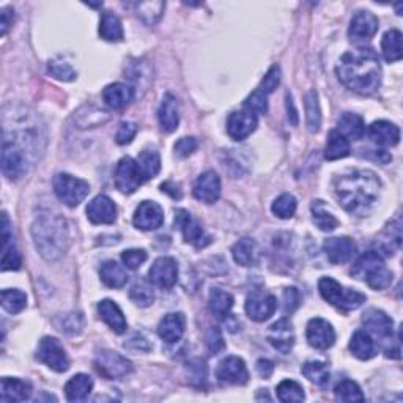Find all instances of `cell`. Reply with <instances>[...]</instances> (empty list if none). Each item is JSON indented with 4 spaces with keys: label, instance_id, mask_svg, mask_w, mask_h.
Masks as SVG:
<instances>
[{
    "label": "cell",
    "instance_id": "cell-1",
    "mask_svg": "<svg viewBox=\"0 0 403 403\" xmlns=\"http://www.w3.org/2000/svg\"><path fill=\"white\" fill-rule=\"evenodd\" d=\"M334 194L350 215L367 216L380 200L381 180L372 170H348L334 180Z\"/></svg>",
    "mask_w": 403,
    "mask_h": 403
},
{
    "label": "cell",
    "instance_id": "cell-2",
    "mask_svg": "<svg viewBox=\"0 0 403 403\" xmlns=\"http://www.w3.org/2000/svg\"><path fill=\"white\" fill-rule=\"evenodd\" d=\"M336 74L342 84L359 95H372L381 85V64L371 47H358L340 57Z\"/></svg>",
    "mask_w": 403,
    "mask_h": 403
},
{
    "label": "cell",
    "instance_id": "cell-3",
    "mask_svg": "<svg viewBox=\"0 0 403 403\" xmlns=\"http://www.w3.org/2000/svg\"><path fill=\"white\" fill-rule=\"evenodd\" d=\"M32 236L40 255L47 262H56L65 255L70 243L68 224L57 213H41L32 225Z\"/></svg>",
    "mask_w": 403,
    "mask_h": 403
},
{
    "label": "cell",
    "instance_id": "cell-4",
    "mask_svg": "<svg viewBox=\"0 0 403 403\" xmlns=\"http://www.w3.org/2000/svg\"><path fill=\"white\" fill-rule=\"evenodd\" d=\"M353 277L366 282L373 290H385L391 287L394 275L385 265V258L377 251H368L361 255L351 268Z\"/></svg>",
    "mask_w": 403,
    "mask_h": 403
},
{
    "label": "cell",
    "instance_id": "cell-5",
    "mask_svg": "<svg viewBox=\"0 0 403 403\" xmlns=\"http://www.w3.org/2000/svg\"><path fill=\"white\" fill-rule=\"evenodd\" d=\"M318 291L326 303L342 311H354L366 303L367 296L356 290H347L331 277H323L318 282Z\"/></svg>",
    "mask_w": 403,
    "mask_h": 403
},
{
    "label": "cell",
    "instance_id": "cell-6",
    "mask_svg": "<svg viewBox=\"0 0 403 403\" xmlns=\"http://www.w3.org/2000/svg\"><path fill=\"white\" fill-rule=\"evenodd\" d=\"M54 193L68 207H78L90 193V184L70 174H59L54 179Z\"/></svg>",
    "mask_w": 403,
    "mask_h": 403
},
{
    "label": "cell",
    "instance_id": "cell-7",
    "mask_svg": "<svg viewBox=\"0 0 403 403\" xmlns=\"http://www.w3.org/2000/svg\"><path fill=\"white\" fill-rule=\"evenodd\" d=\"M30 156L15 143L2 140V172L8 180H19L27 174Z\"/></svg>",
    "mask_w": 403,
    "mask_h": 403
},
{
    "label": "cell",
    "instance_id": "cell-8",
    "mask_svg": "<svg viewBox=\"0 0 403 403\" xmlns=\"http://www.w3.org/2000/svg\"><path fill=\"white\" fill-rule=\"evenodd\" d=\"M37 359L59 373L70 368V359H68L65 348L56 337H43L40 340Z\"/></svg>",
    "mask_w": 403,
    "mask_h": 403
},
{
    "label": "cell",
    "instance_id": "cell-9",
    "mask_svg": "<svg viewBox=\"0 0 403 403\" xmlns=\"http://www.w3.org/2000/svg\"><path fill=\"white\" fill-rule=\"evenodd\" d=\"M95 367L107 380L123 378L133 372L131 361L111 350L98 351L97 358H95Z\"/></svg>",
    "mask_w": 403,
    "mask_h": 403
},
{
    "label": "cell",
    "instance_id": "cell-10",
    "mask_svg": "<svg viewBox=\"0 0 403 403\" xmlns=\"http://www.w3.org/2000/svg\"><path fill=\"white\" fill-rule=\"evenodd\" d=\"M143 183L140 169L138 166V161L125 156L121 158L115 169V186L123 194H133L136 189H139Z\"/></svg>",
    "mask_w": 403,
    "mask_h": 403
},
{
    "label": "cell",
    "instance_id": "cell-11",
    "mask_svg": "<svg viewBox=\"0 0 403 403\" xmlns=\"http://www.w3.org/2000/svg\"><path fill=\"white\" fill-rule=\"evenodd\" d=\"M174 224L175 227L181 231L184 241L194 244L196 248H203V246H207L211 241V238L205 234V230L202 229L200 222L194 219L186 210L180 208L175 211Z\"/></svg>",
    "mask_w": 403,
    "mask_h": 403
},
{
    "label": "cell",
    "instance_id": "cell-12",
    "mask_svg": "<svg viewBox=\"0 0 403 403\" xmlns=\"http://www.w3.org/2000/svg\"><path fill=\"white\" fill-rule=\"evenodd\" d=\"M378 18L371 11H358L353 16L350 23V29H348V37L356 44H363L371 41L375 33L378 32Z\"/></svg>",
    "mask_w": 403,
    "mask_h": 403
},
{
    "label": "cell",
    "instance_id": "cell-13",
    "mask_svg": "<svg viewBox=\"0 0 403 403\" xmlns=\"http://www.w3.org/2000/svg\"><path fill=\"white\" fill-rule=\"evenodd\" d=\"M150 282L162 290H170L179 281V265L172 257H160L148 271Z\"/></svg>",
    "mask_w": 403,
    "mask_h": 403
},
{
    "label": "cell",
    "instance_id": "cell-14",
    "mask_svg": "<svg viewBox=\"0 0 403 403\" xmlns=\"http://www.w3.org/2000/svg\"><path fill=\"white\" fill-rule=\"evenodd\" d=\"M216 377L221 383L225 385H234V386H241L246 385L249 380V372L246 363L238 356H227L222 359L219 366H217Z\"/></svg>",
    "mask_w": 403,
    "mask_h": 403
},
{
    "label": "cell",
    "instance_id": "cell-15",
    "mask_svg": "<svg viewBox=\"0 0 403 403\" xmlns=\"http://www.w3.org/2000/svg\"><path fill=\"white\" fill-rule=\"evenodd\" d=\"M276 296L265 291L251 293L248 299H246V313L254 322H266L276 312Z\"/></svg>",
    "mask_w": 403,
    "mask_h": 403
},
{
    "label": "cell",
    "instance_id": "cell-16",
    "mask_svg": "<svg viewBox=\"0 0 403 403\" xmlns=\"http://www.w3.org/2000/svg\"><path fill=\"white\" fill-rule=\"evenodd\" d=\"M307 342L317 350H327L336 342V331L330 322L323 318H312L306 330Z\"/></svg>",
    "mask_w": 403,
    "mask_h": 403
},
{
    "label": "cell",
    "instance_id": "cell-17",
    "mask_svg": "<svg viewBox=\"0 0 403 403\" xmlns=\"http://www.w3.org/2000/svg\"><path fill=\"white\" fill-rule=\"evenodd\" d=\"M133 222L136 227L143 231L158 230L164 224V211L161 205L152 200H143L139 207L136 208Z\"/></svg>",
    "mask_w": 403,
    "mask_h": 403
},
{
    "label": "cell",
    "instance_id": "cell-18",
    "mask_svg": "<svg viewBox=\"0 0 403 403\" xmlns=\"http://www.w3.org/2000/svg\"><path fill=\"white\" fill-rule=\"evenodd\" d=\"M323 252L332 265H342L351 260L356 252V244L348 236L327 238L323 244Z\"/></svg>",
    "mask_w": 403,
    "mask_h": 403
},
{
    "label": "cell",
    "instance_id": "cell-19",
    "mask_svg": "<svg viewBox=\"0 0 403 403\" xmlns=\"http://www.w3.org/2000/svg\"><path fill=\"white\" fill-rule=\"evenodd\" d=\"M221 179L215 170L203 172L194 184V197L203 203H215L221 197Z\"/></svg>",
    "mask_w": 403,
    "mask_h": 403
},
{
    "label": "cell",
    "instance_id": "cell-20",
    "mask_svg": "<svg viewBox=\"0 0 403 403\" xmlns=\"http://www.w3.org/2000/svg\"><path fill=\"white\" fill-rule=\"evenodd\" d=\"M87 217L93 224H114L117 219V207L111 197L104 194L97 196L88 203Z\"/></svg>",
    "mask_w": 403,
    "mask_h": 403
},
{
    "label": "cell",
    "instance_id": "cell-21",
    "mask_svg": "<svg viewBox=\"0 0 403 403\" xmlns=\"http://www.w3.org/2000/svg\"><path fill=\"white\" fill-rule=\"evenodd\" d=\"M255 114L249 111H240L230 114L227 120V134L234 140H244L257 129Z\"/></svg>",
    "mask_w": 403,
    "mask_h": 403
},
{
    "label": "cell",
    "instance_id": "cell-22",
    "mask_svg": "<svg viewBox=\"0 0 403 403\" xmlns=\"http://www.w3.org/2000/svg\"><path fill=\"white\" fill-rule=\"evenodd\" d=\"M363 325L373 336L380 339H391L394 334V322L386 312L380 309H367L363 315Z\"/></svg>",
    "mask_w": 403,
    "mask_h": 403
},
{
    "label": "cell",
    "instance_id": "cell-23",
    "mask_svg": "<svg viewBox=\"0 0 403 403\" xmlns=\"http://www.w3.org/2000/svg\"><path fill=\"white\" fill-rule=\"evenodd\" d=\"M368 138L381 148L387 147H395L400 140V129L399 126H395L394 123L386 121V120H378L373 121L371 126H368Z\"/></svg>",
    "mask_w": 403,
    "mask_h": 403
},
{
    "label": "cell",
    "instance_id": "cell-24",
    "mask_svg": "<svg viewBox=\"0 0 403 403\" xmlns=\"http://www.w3.org/2000/svg\"><path fill=\"white\" fill-rule=\"evenodd\" d=\"M268 340L277 351L284 354L290 353L293 345H295V332H293V326L289 320L282 318L272 325L270 327Z\"/></svg>",
    "mask_w": 403,
    "mask_h": 403
},
{
    "label": "cell",
    "instance_id": "cell-25",
    "mask_svg": "<svg viewBox=\"0 0 403 403\" xmlns=\"http://www.w3.org/2000/svg\"><path fill=\"white\" fill-rule=\"evenodd\" d=\"M158 120L161 129L166 133H174L179 128L180 123V104L172 93H166L162 97L160 111H158Z\"/></svg>",
    "mask_w": 403,
    "mask_h": 403
},
{
    "label": "cell",
    "instance_id": "cell-26",
    "mask_svg": "<svg viewBox=\"0 0 403 403\" xmlns=\"http://www.w3.org/2000/svg\"><path fill=\"white\" fill-rule=\"evenodd\" d=\"M184 327H186V318H184L183 313H167L160 322L158 334L166 344H175L183 337Z\"/></svg>",
    "mask_w": 403,
    "mask_h": 403
},
{
    "label": "cell",
    "instance_id": "cell-27",
    "mask_svg": "<svg viewBox=\"0 0 403 403\" xmlns=\"http://www.w3.org/2000/svg\"><path fill=\"white\" fill-rule=\"evenodd\" d=\"M134 100V88L121 82H115V84L107 85L102 90V101L109 109L119 111V109L126 107L129 102Z\"/></svg>",
    "mask_w": 403,
    "mask_h": 403
},
{
    "label": "cell",
    "instance_id": "cell-28",
    "mask_svg": "<svg viewBox=\"0 0 403 403\" xmlns=\"http://www.w3.org/2000/svg\"><path fill=\"white\" fill-rule=\"evenodd\" d=\"M98 313L102 322H104L114 332L123 334L128 330V322L125 315H123L121 309L117 303H114L112 299H102L98 304Z\"/></svg>",
    "mask_w": 403,
    "mask_h": 403
},
{
    "label": "cell",
    "instance_id": "cell-29",
    "mask_svg": "<svg viewBox=\"0 0 403 403\" xmlns=\"http://www.w3.org/2000/svg\"><path fill=\"white\" fill-rule=\"evenodd\" d=\"M32 395V385L20 378H2L0 385V400L2 402H24Z\"/></svg>",
    "mask_w": 403,
    "mask_h": 403
},
{
    "label": "cell",
    "instance_id": "cell-30",
    "mask_svg": "<svg viewBox=\"0 0 403 403\" xmlns=\"http://www.w3.org/2000/svg\"><path fill=\"white\" fill-rule=\"evenodd\" d=\"M337 131L348 140H361L366 134V123L358 114L345 112L337 120Z\"/></svg>",
    "mask_w": 403,
    "mask_h": 403
},
{
    "label": "cell",
    "instance_id": "cell-31",
    "mask_svg": "<svg viewBox=\"0 0 403 403\" xmlns=\"http://www.w3.org/2000/svg\"><path fill=\"white\" fill-rule=\"evenodd\" d=\"M100 276L102 284L107 285L109 289H121V287L126 285L129 279L126 266H121L114 260H107L101 265Z\"/></svg>",
    "mask_w": 403,
    "mask_h": 403
},
{
    "label": "cell",
    "instance_id": "cell-32",
    "mask_svg": "<svg viewBox=\"0 0 403 403\" xmlns=\"http://www.w3.org/2000/svg\"><path fill=\"white\" fill-rule=\"evenodd\" d=\"M350 152H351L350 140L344 138L337 129H332V131H330V134H327L326 147H325V158L327 161H337V160L347 158V156L350 155Z\"/></svg>",
    "mask_w": 403,
    "mask_h": 403
},
{
    "label": "cell",
    "instance_id": "cell-33",
    "mask_svg": "<svg viewBox=\"0 0 403 403\" xmlns=\"http://www.w3.org/2000/svg\"><path fill=\"white\" fill-rule=\"evenodd\" d=\"M93 389V380L85 373H78L65 385V395L70 402L85 400Z\"/></svg>",
    "mask_w": 403,
    "mask_h": 403
},
{
    "label": "cell",
    "instance_id": "cell-34",
    "mask_svg": "<svg viewBox=\"0 0 403 403\" xmlns=\"http://www.w3.org/2000/svg\"><path fill=\"white\" fill-rule=\"evenodd\" d=\"M231 255H234V260L241 266L255 265L258 258L257 243L249 236L241 238V240L236 241L234 248H231Z\"/></svg>",
    "mask_w": 403,
    "mask_h": 403
},
{
    "label": "cell",
    "instance_id": "cell-35",
    "mask_svg": "<svg viewBox=\"0 0 403 403\" xmlns=\"http://www.w3.org/2000/svg\"><path fill=\"white\" fill-rule=\"evenodd\" d=\"M304 107H306L307 129H309L311 133H318L320 126H322V109H320L318 93L315 90L306 93Z\"/></svg>",
    "mask_w": 403,
    "mask_h": 403
},
{
    "label": "cell",
    "instance_id": "cell-36",
    "mask_svg": "<svg viewBox=\"0 0 403 403\" xmlns=\"http://www.w3.org/2000/svg\"><path fill=\"white\" fill-rule=\"evenodd\" d=\"M100 37L106 41H111V43H119L125 37L121 20L114 13L106 11L102 15L100 23Z\"/></svg>",
    "mask_w": 403,
    "mask_h": 403
},
{
    "label": "cell",
    "instance_id": "cell-37",
    "mask_svg": "<svg viewBox=\"0 0 403 403\" xmlns=\"http://www.w3.org/2000/svg\"><path fill=\"white\" fill-rule=\"evenodd\" d=\"M381 52H383V57L389 64H394V61H399L402 59L403 51L400 30L392 29L385 33L383 40H381Z\"/></svg>",
    "mask_w": 403,
    "mask_h": 403
},
{
    "label": "cell",
    "instance_id": "cell-38",
    "mask_svg": "<svg viewBox=\"0 0 403 403\" xmlns=\"http://www.w3.org/2000/svg\"><path fill=\"white\" fill-rule=\"evenodd\" d=\"M350 351L361 361H368L375 356V342L366 331H356L350 340Z\"/></svg>",
    "mask_w": 403,
    "mask_h": 403
},
{
    "label": "cell",
    "instance_id": "cell-39",
    "mask_svg": "<svg viewBox=\"0 0 403 403\" xmlns=\"http://www.w3.org/2000/svg\"><path fill=\"white\" fill-rule=\"evenodd\" d=\"M312 219L322 231H332L339 227V219L331 211H327L323 200L312 202Z\"/></svg>",
    "mask_w": 403,
    "mask_h": 403
},
{
    "label": "cell",
    "instance_id": "cell-40",
    "mask_svg": "<svg viewBox=\"0 0 403 403\" xmlns=\"http://www.w3.org/2000/svg\"><path fill=\"white\" fill-rule=\"evenodd\" d=\"M208 306L210 311L213 312L216 317L224 318L225 315H229L231 307H234V296H231L229 291H224L221 289H213L210 293Z\"/></svg>",
    "mask_w": 403,
    "mask_h": 403
},
{
    "label": "cell",
    "instance_id": "cell-41",
    "mask_svg": "<svg viewBox=\"0 0 403 403\" xmlns=\"http://www.w3.org/2000/svg\"><path fill=\"white\" fill-rule=\"evenodd\" d=\"M301 372L311 383H315L318 386H325L330 381V368H327V364L323 363V361H306L301 367Z\"/></svg>",
    "mask_w": 403,
    "mask_h": 403
},
{
    "label": "cell",
    "instance_id": "cell-42",
    "mask_svg": "<svg viewBox=\"0 0 403 403\" xmlns=\"http://www.w3.org/2000/svg\"><path fill=\"white\" fill-rule=\"evenodd\" d=\"M136 161H138V166L140 169L143 181L153 179V176L160 174L161 158H160V153L155 152V150H145V152H142L139 155V158Z\"/></svg>",
    "mask_w": 403,
    "mask_h": 403
},
{
    "label": "cell",
    "instance_id": "cell-43",
    "mask_svg": "<svg viewBox=\"0 0 403 403\" xmlns=\"http://www.w3.org/2000/svg\"><path fill=\"white\" fill-rule=\"evenodd\" d=\"M0 299H2L4 309L8 313H11V315H16V313L23 312L27 306L25 293L16 290V289L4 290L2 295H0Z\"/></svg>",
    "mask_w": 403,
    "mask_h": 403
},
{
    "label": "cell",
    "instance_id": "cell-44",
    "mask_svg": "<svg viewBox=\"0 0 403 403\" xmlns=\"http://www.w3.org/2000/svg\"><path fill=\"white\" fill-rule=\"evenodd\" d=\"M277 399L284 403H293V402H303L306 399L303 386L293 380H284L276 387Z\"/></svg>",
    "mask_w": 403,
    "mask_h": 403
},
{
    "label": "cell",
    "instance_id": "cell-45",
    "mask_svg": "<svg viewBox=\"0 0 403 403\" xmlns=\"http://www.w3.org/2000/svg\"><path fill=\"white\" fill-rule=\"evenodd\" d=\"M334 395L340 402H364L366 397L361 387L351 380H342L334 387Z\"/></svg>",
    "mask_w": 403,
    "mask_h": 403
},
{
    "label": "cell",
    "instance_id": "cell-46",
    "mask_svg": "<svg viewBox=\"0 0 403 403\" xmlns=\"http://www.w3.org/2000/svg\"><path fill=\"white\" fill-rule=\"evenodd\" d=\"M296 208H298V202L291 194L279 196L271 205V211L275 213V216L279 217V219H290V217H293V215L296 213Z\"/></svg>",
    "mask_w": 403,
    "mask_h": 403
},
{
    "label": "cell",
    "instance_id": "cell-47",
    "mask_svg": "<svg viewBox=\"0 0 403 403\" xmlns=\"http://www.w3.org/2000/svg\"><path fill=\"white\" fill-rule=\"evenodd\" d=\"M129 298H131V301L139 306V307H148L152 306L155 301V291L152 289V285L148 282H136L133 285L131 291H129Z\"/></svg>",
    "mask_w": 403,
    "mask_h": 403
},
{
    "label": "cell",
    "instance_id": "cell-48",
    "mask_svg": "<svg viewBox=\"0 0 403 403\" xmlns=\"http://www.w3.org/2000/svg\"><path fill=\"white\" fill-rule=\"evenodd\" d=\"M164 8H166L164 2H142L138 4V16H140L145 24L152 25L162 16Z\"/></svg>",
    "mask_w": 403,
    "mask_h": 403
},
{
    "label": "cell",
    "instance_id": "cell-49",
    "mask_svg": "<svg viewBox=\"0 0 403 403\" xmlns=\"http://www.w3.org/2000/svg\"><path fill=\"white\" fill-rule=\"evenodd\" d=\"M279 84H281V66L275 65V66L270 68L268 73H266V76L260 82V85H258V90L268 97L270 93L276 90Z\"/></svg>",
    "mask_w": 403,
    "mask_h": 403
},
{
    "label": "cell",
    "instance_id": "cell-50",
    "mask_svg": "<svg viewBox=\"0 0 403 403\" xmlns=\"http://www.w3.org/2000/svg\"><path fill=\"white\" fill-rule=\"evenodd\" d=\"M49 70L52 73L54 78H57L59 80L70 82L76 79V71L73 70V66L70 64H66L64 60H52L49 64Z\"/></svg>",
    "mask_w": 403,
    "mask_h": 403
},
{
    "label": "cell",
    "instance_id": "cell-51",
    "mask_svg": "<svg viewBox=\"0 0 403 403\" xmlns=\"http://www.w3.org/2000/svg\"><path fill=\"white\" fill-rule=\"evenodd\" d=\"M2 271H18L23 265L19 251L15 244H10L8 248L2 249Z\"/></svg>",
    "mask_w": 403,
    "mask_h": 403
},
{
    "label": "cell",
    "instance_id": "cell-52",
    "mask_svg": "<svg viewBox=\"0 0 403 403\" xmlns=\"http://www.w3.org/2000/svg\"><path fill=\"white\" fill-rule=\"evenodd\" d=\"M244 106L252 114H266V111H268V97L257 88V90L249 95L248 100L244 101Z\"/></svg>",
    "mask_w": 403,
    "mask_h": 403
},
{
    "label": "cell",
    "instance_id": "cell-53",
    "mask_svg": "<svg viewBox=\"0 0 403 403\" xmlns=\"http://www.w3.org/2000/svg\"><path fill=\"white\" fill-rule=\"evenodd\" d=\"M147 252L143 249H128L121 254V262L128 270H138L145 263Z\"/></svg>",
    "mask_w": 403,
    "mask_h": 403
},
{
    "label": "cell",
    "instance_id": "cell-54",
    "mask_svg": "<svg viewBox=\"0 0 403 403\" xmlns=\"http://www.w3.org/2000/svg\"><path fill=\"white\" fill-rule=\"evenodd\" d=\"M299 304H301V295L299 291L295 289V287H289V289L284 290L282 295V306H284V313H293L295 312Z\"/></svg>",
    "mask_w": 403,
    "mask_h": 403
},
{
    "label": "cell",
    "instance_id": "cell-55",
    "mask_svg": "<svg viewBox=\"0 0 403 403\" xmlns=\"http://www.w3.org/2000/svg\"><path fill=\"white\" fill-rule=\"evenodd\" d=\"M60 318H61V323L56 322L60 331L68 332V334H76L80 331L82 317L79 315V313H68V315H64Z\"/></svg>",
    "mask_w": 403,
    "mask_h": 403
},
{
    "label": "cell",
    "instance_id": "cell-56",
    "mask_svg": "<svg viewBox=\"0 0 403 403\" xmlns=\"http://www.w3.org/2000/svg\"><path fill=\"white\" fill-rule=\"evenodd\" d=\"M136 134H138V126H136L134 123L125 121L121 123L117 134H115V140H117L119 145H126V143L133 142Z\"/></svg>",
    "mask_w": 403,
    "mask_h": 403
},
{
    "label": "cell",
    "instance_id": "cell-57",
    "mask_svg": "<svg viewBox=\"0 0 403 403\" xmlns=\"http://www.w3.org/2000/svg\"><path fill=\"white\" fill-rule=\"evenodd\" d=\"M197 147H199V142L196 138H181L175 143V155L180 158H188L196 152Z\"/></svg>",
    "mask_w": 403,
    "mask_h": 403
},
{
    "label": "cell",
    "instance_id": "cell-58",
    "mask_svg": "<svg viewBox=\"0 0 403 403\" xmlns=\"http://www.w3.org/2000/svg\"><path fill=\"white\" fill-rule=\"evenodd\" d=\"M207 347L211 353H217L224 348V339L221 331L217 327H211L210 332L207 334Z\"/></svg>",
    "mask_w": 403,
    "mask_h": 403
},
{
    "label": "cell",
    "instance_id": "cell-59",
    "mask_svg": "<svg viewBox=\"0 0 403 403\" xmlns=\"http://www.w3.org/2000/svg\"><path fill=\"white\" fill-rule=\"evenodd\" d=\"M13 23H15V10L11 6H4L0 11V35L5 37Z\"/></svg>",
    "mask_w": 403,
    "mask_h": 403
},
{
    "label": "cell",
    "instance_id": "cell-60",
    "mask_svg": "<svg viewBox=\"0 0 403 403\" xmlns=\"http://www.w3.org/2000/svg\"><path fill=\"white\" fill-rule=\"evenodd\" d=\"M257 372L262 378H270L272 372H275V366H272V363L268 359H260L257 363Z\"/></svg>",
    "mask_w": 403,
    "mask_h": 403
},
{
    "label": "cell",
    "instance_id": "cell-61",
    "mask_svg": "<svg viewBox=\"0 0 403 403\" xmlns=\"http://www.w3.org/2000/svg\"><path fill=\"white\" fill-rule=\"evenodd\" d=\"M161 191L162 193L169 194L172 199H181V189L179 184H175L174 181H166L161 184Z\"/></svg>",
    "mask_w": 403,
    "mask_h": 403
},
{
    "label": "cell",
    "instance_id": "cell-62",
    "mask_svg": "<svg viewBox=\"0 0 403 403\" xmlns=\"http://www.w3.org/2000/svg\"><path fill=\"white\" fill-rule=\"evenodd\" d=\"M287 112H289V120L291 125H298V111H296V107H295V102H293V98H291V95L290 93H287Z\"/></svg>",
    "mask_w": 403,
    "mask_h": 403
}]
</instances>
